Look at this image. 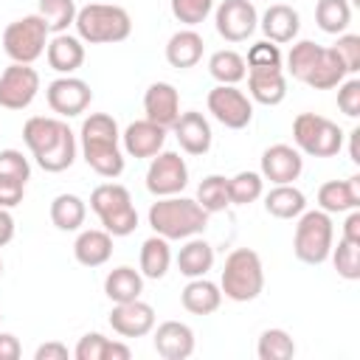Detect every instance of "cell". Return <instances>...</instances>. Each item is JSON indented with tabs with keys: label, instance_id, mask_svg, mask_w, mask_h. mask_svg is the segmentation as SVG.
Returning a JSON list of instances; mask_svg holds the SVG:
<instances>
[{
	"label": "cell",
	"instance_id": "1",
	"mask_svg": "<svg viewBox=\"0 0 360 360\" xmlns=\"http://www.w3.org/2000/svg\"><path fill=\"white\" fill-rule=\"evenodd\" d=\"M22 141L42 172H65L76 160V135L62 118L31 115L22 127Z\"/></svg>",
	"mask_w": 360,
	"mask_h": 360
},
{
	"label": "cell",
	"instance_id": "2",
	"mask_svg": "<svg viewBox=\"0 0 360 360\" xmlns=\"http://www.w3.org/2000/svg\"><path fill=\"white\" fill-rule=\"evenodd\" d=\"M79 138H82V158L96 174L115 180L124 172L121 132L110 112H90L82 121Z\"/></svg>",
	"mask_w": 360,
	"mask_h": 360
},
{
	"label": "cell",
	"instance_id": "3",
	"mask_svg": "<svg viewBox=\"0 0 360 360\" xmlns=\"http://www.w3.org/2000/svg\"><path fill=\"white\" fill-rule=\"evenodd\" d=\"M208 211L197 202V200H188V197H158L152 205H149V228L163 236V239H191V236H200L205 228H208Z\"/></svg>",
	"mask_w": 360,
	"mask_h": 360
},
{
	"label": "cell",
	"instance_id": "4",
	"mask_svg": "<svg viewBox=\"0 0 360 360\" xmlns=\"http://www.w3.org/2000/svg\"><path fill=\"white\" fill-rule=\"evenodd\" d=\"M76 37L90 45L124 42L132 34V17L115 3H87L76 11Z\"/></svg>",
	"mask_w": 360,
	"mask_h": 360
},
{
	"label": "cell",
	"instance_id": "5",
	"mask_svg": "<svg viewBox=\"0 0 360 360\" xmlns=\"http://www.w3.org/2000/svg\"><path fill=\"white\" fill-rule=\"evenodd\" d=\"M219 290L225 298L245 304L259 298V292L264 290V267L256 250L250 248H236L228 253L222 276H219Z\"/></svg>",
	"mask_w": 360,
	"mask_h": 360
},
{
	"label": "cell",
	"instance_id": "6",
	"mask_svg": "<svg viewBox=\"0 0 360 360\" xmlns=\"http://www.w3.org/2000/svg\"><path fill=\"white\" fill-rule=\"evenodd\" d=\"M90 208L98 217L101 228L112 236H129L138 228V211L129 197V188L121 183H101L90 194Z\"/></svg>",
	"mask_w": 360,
	"mask_h": 360
},
{
	"label": "cell",
	"instance_id": "7",
	"mask_svg": "<svg viewBox=\"0 0 360 360\" xmlns=\"http://www.w3.org/2000/svg\"><path fill=\"white\" fill-rule=\"evenodd\" d=\"M335 245V225L332 214L315 208V211H301L298 225L292 233V253L304 264H323L332 253Z\"/></svg>",
	"mask_w": 360,
	"mask_h": 360
},
{
	"label": "cell",
	"instance_id": "8",
	"mask_svg": "<svg viewBox=\"0 0 360 360\" xmlns=\"http://www.w3.org/2000/svg\"><path fill=\"white\" fill-rule=\"evenodd\" d=\"M343 129L318 112H298L292 121L295 149L309 158H335L343 149Z\"/></svg>",
	"mask_w": 360,
	"mask_h": 360
},
{
	"label": "cell",
	"instance_id": "9",
	"mask_svg": "<svg viewBox=\"0 0 360 360\" xmlns=\"http://www.w3.org/2000/svg\"><path fill=\"white\" fill-rule=\"evenodd\" d=\"M48 25L39 14H25L14 22L6 25L3 31V51L11 62L20 65H34L45 48H48Z\"/></svg>",
	"mask_w": 360,
	"mask_h": 360
},
{
	"label": "cell",
	"instance_id": "10",
	"mask_svg": "<svg viewBox=\"0 0 360 360\" xmlns=\"http://www.w3.org/2000/svg\"><path fill=\"white\" fill-rule=\"evenodd\" d=\"M208 112L228 129H245L253 121V101L236 84H217L208 98Z\"/></svg>",
	"mask_w": 360,
	"mask_h": 360
},
{
	"label": "cell",
	"instance_id": "11",
	"mask_svg": "<svg viewBox=\"0 0 360 360\" xmlns=\"http://www.w3.org/2000/svg\"><path fill=\"white\" fill-rule=\"evenodd\" d=\"M188 186V166L180 152H158L146 169V191L155 197L180 194Z\"/></svg>",
	"mask_w": 360,
	"mask_h": 360
},
{
	"label": "cell",
	"instance_id": "12",
	"mask_svg": "<svg viewBox=\"0 0 360 360\" xmlns=\"http://www.w3.org/2000/svg\"><path fill=\"white\" fill-rule=\"evenodd\" d=\"M217 34L225 42H245L259 28V14L250 0H222L214 11Z\"/></svg>",
	"mask_w": 360,
	"mask_h": 360
},
{
	"label": "cell",
	"instance_id": "13",
	"mask_svg": "<svg viewBox=\"0 0 360 360\" xmlns=\"http://www.w3.org/2000/svg\"><path fill=\"white\" fill-rule=\"evenodd\" d=\"M39 93V73L31 65L11 62L0 73V107L3 110H25Z\"/></svg>",
	"mask_w": 360,
	"mask_h": 360
},
{
	"label": "cell",
	"instance_id": "14",
	"mask_svg": "<svg viewBox=\"0 0 360 360\" xmlns=\"http://www.w3.org/2000/svg\"><path fill=\"white\" fill-rule=\"evenodd\" d=\"M45 98H48V107L59 115V118H76L82 115L90 101H93V90L84 79L79 76H59L48 84L45 90Z\"/></svg>",
	"mask_w": 360,
	"mask_h": 360
},
{
	"label": "cell",
	"instance_id": "15",
	"mask_svg": "<svg viewBox=\"0 0 360 360\" xmlns=\"http://www.w3.org/2000/svg\"><path fill=\"white\" fill-rule=\"evenodd\" d=\"M304 172V158L295 146L290 143H273L262 152V177L270 180L273 186L278 183H292Z\"/></svg>",
	"mask_w": 360,
	"mask_h": 360
},
{
	"label": "cell",
	"instance_id": "16",
	"mask_svg": "<svg viewBox=\"0 0 360 360\" xmlns=\"http://www.w3.org/2000/svg\"><path fill=\"white\" fill-rule=\"evenodd\" d=\"M110 326L121 338H143L155 329V309L141 298L115 304L110 312Z\"/></svg>",
	"mask_w": 360,
	"mask_h": 360
},
{
	"label": "cell",
	"instance_id": "17",
	"mask_svg": "<svg viewBox=\"0 0 360 360\" xmlns=\"http://www.w3.org/2000/svg\"><path fill=\"white\" fill-rule=\"evenodd\" d=\"M166 127L149 121V118H141V121H132L124 132H121V143H124V152L129 158H155L163 143H166Z\"/></svg>",
	"mask_w": 360,
	"mask_h": 360
},
{
	"label": "cell",
	"instance_id": "18",
	"mask_svg": "<svg viewBox=\"0 0 360 360\" xmlns=\"http://www.w3.org/2000/svg\"><path fill=\"white\" fill-rule=\"evenodd\" d=\"M172 129H174V138L186 155H205L211 149L214 132H211V124L202 112H197V110L180 112L177 121L172 124Z\"/></svg>",
	"mask_w": 360,
	"mask_h": 360
},
{
	"label": "cell",
	"instance_id": "19",
	"mask_svg": "<svg viewBox=\"0 0 360 360\" xmlns=\"http://www.w3.org/2000/svg\"><path fill=\"white\" fill-rule=\"evenodd\" d=\"M155 352L163 357V360H186L194 354V329L183 321H163L158 329H155Z\"/></svg>",
	"mask_w": 360,
	"mask_h": 360
},
{
	"label": "cell",
	"instance_id": "20",
	"mask_svg": "<svg viewBox=\"0 0 360 360\" xmlns=\"http://www.w3.org/2000/svg\"><path fill=\"white\" fill-rule=\"evenodd\" d=\"M143 112L149 121L172 129V124L180 115V93L169 82H152L143 93Z\"/></svg>",
	"mask_w": 360,
	"mask_h": 360
},
{
	"label": "cell",
	"instance_id": "21",
	"mask_svg": "<svg viewBox=\"0 0 360 360\" xmlns=\"http://www.w3.org/2000/svg\"><path fill=\"white\" fill-rule=\"evenodd\" d=\"M248 93L250 101L264 104V107H276L284 101L287 96V79L281 68H253L248 70Z\"/></svg>",
	"mask_w": 360,
	"mask_h": 360
},
{
	"label": "cell",
	"instance_id": "22",
	"mask_svg": "<svg viewBox=\"0 0 360 360\" xmlns=\"http://www.w3.org/2000/svg\"><path fill=\"white\" fill-rule=\"evenodd\" d=\"M259 28L264 34V39L276 42V45H284V42H292L298 37V28H301V17L292 6L287 3H273L262 20H259Z\"/></svg>",
	"mask_w": 360,
	"mask_h": 360
},
{
	"label": "cell",
	"instance_id": "23",
	"mask_svg": "<svg viewBox=\"0 0 360 360\" xmlns=\"http://www.w3.org/2000/svg\"><path fill=\"white\" fill-rule=\"evenodd\" d=\"M45 59L56 73L70 76L84 65V42L79 37L68 34V31L65 34H53V39H48Z\"/></svg>",
	"mask_w": 360,
	"mask_h": 360
},
{
	"label": "cell",
	"instance_id": "24",
	"mask_svg": "<svg viewBox=\"0 0 360 360\" xmlns=\"http://www.w3.org/2000/svg\"><path fill=\"white\" fill-rule=\"evenodd\" d=\"M318 208L326 214H346L352 208H360V177L349 180H329L318 188Z\"/></svg>",
	"mask_w": 360,
	"mask_h": 360
},
{
	"label": "cell",
	"instance_id": "25",
	"mask_svg": "<svg viewBox=\"0 0 360 360\" xmlns=\"http://www.w3.org/2000/svg\"><path fill=\"white\" fill-rule=\"evenodd\" d=\"M73 256L84 267H101L112 256V233L104 228H87L73 242Z\"/></svg>",
	"mask_w": 360,
	"mask_h": 360
},
{
	"label": "cell",
	"instance_id": "26",
	"mask_svg": "<svg viewBox=\"0 0 360 360\" xmlns=\"http://www.w3.org/2000/svg\"><path fill=\"white\" fill-rule=\"evenodd\" d=\"M180 304L191 315H214L219 309V304H222V290H219V284H214L205 276H200V278H191L183 287Z\"/></svg>",
	"mask_w": 360,
	"mask_h": 360
},
{
	"label": "cell",
	"instance_id": "27",
	"mask_svg": "<svg viewBox=\"0 0 360 360\" xmlns=\"http://www.w3.org/2000/svg\"><path fill=\"white\" fill-rule=\"evenodd\" d=\"M202 48H205V42L194 28L174 31L166 42V62L177 70H188L202 59Z\"/></svg>",
	"mask_w": 360,
	"mask_h": 360
},
{
	"label": "cell",
	"instance_id": "28",
	"mask_svg": "<svg viewBox=\"0 0 360 360\" xmlns=\"http://www.w3.org/2000/svg\"><path fill=\"white\" fill-rule=\"evenodd\" d=\"M264 211L276 219H295L301 211H307V197L292 183H278L264 194Z\"/></svg>",
	"mask_w": 360,
	"mask_h": 360
},
{
	"label": "cell",
	"instance_id": "29",
	"mask_svg": "<svg viewBox=\"0 0 360 360\" xmlns=\"http://www.w3.org/2000/svg\"><path fill=\"white\" fill-rule=\"evenodd\" d=\"M141 292H143V276H141V270H135L129 264H121V267L110 270L107 278H104V295L112 304L135 301V298H141Z\"/></svg>",
	"mask_w": 360,
	"mask_h": 360
},
{
	"label": "cell",
	"instance_id": "30",
	"mask_svg": "<svg viewBox=\"0 0 360 360\" xmlns=\"http://www.w3.org/2000/svg\"><path fill=\"white\" fill-rule=\"evenodd\" d=\"M211 267H214V248H211L205 239H200V236L186 239V245H183L180 253H177V270H180L186 278H200V276H205Z\"/></svg>",
	"mask_w": 360,
	"mask_h": 360
},
{
	"label": "cell",
	"instance_id": "31",
	"mask_svg": "<svg viewBox=\"0 0 360 360\" xmlns=\"http://www.w3.org/2000/svg\"><path fill=\"white\" fill-rule=\"evenodd\" d=\"M141 276L143 278H163L166 273H169V267H172V248H169V239H163V236H149V239H143V245H141Z\"/></svg>",
	"mask_w": 360,
	"mask_h": 360
},
{
	"label": "cell",
	"instance_id": "32",
	"mask_svg": "<svg viewBox=\"0 0 360 360\" xmlns=\"http://www.w3.org/2000/svg\"><path fill=\"white\" fill-rule=\"evenodd\" d=\"M346 76H349V73H346L340 56L335 53V48H323L321 56H318V62H315V68H312L309 76L304 79V84H309L312 90H332V87H338Z\"/></svg>",
	"mask_w": 360,
	"mask_h": 360
},
{
	"label": "cell",
	"instance_id": "33",
	"mask_svg": "<svg viewBox=\"0 0 360 360\" xmlns=\"http://www.w3.org/2000/svg\"><path fill=\"white\" fill-rule=\"evenodd\" d=\"M84 217H87V205L79 194H56L53 202H51V222L59 228V231H79L84 225Z\"/></svg>",
	"mask_w": 360,
	"mask_h": 360
},
{
	"label": "cell",
	"instance_id": "34",
	"mask_svg": "<svg viewBox=\"0 0 360 360\" xmlns=\"http://www.w3.org/2000/svg\"><path fill=\"white\" fill-rule=\"evenodd\" d=\"M208 73L217 79V84H239L248 76V65H245V56L242 53H236L231 48H222V51H214L211 53Z\"/></svg>",
	"mask_w": 360,
	"mask_h": 360
},
{
	"label": "cell",
	"instance_id": "35",
	"mask_svg": "<svg viewBox=\"0 0 360 360\" xmlns=\"http://www.w3.org/2000/svg\"><path fill=\"white\" fill-rule=\"evenodd\" d=\"M315 22L323 34H346L352 22V6L349 0H318L315 6Z\"/></svg>",
	"mask_w": 360,
	"mask_h": 360
},
{
	"label": "cell",
	"instance_id": "36",
	"mask_svg": "<svg viewBox=\"0 0 360 360\" xmlns=\"http://www.w3.org/2000/svg\"><path fill=\"white\" fill-rule=\"evenodd\" d=\"M197 202L208 211V214H219L231 205V191H228V177L222 174H208L200 186H197Z\"/></svg>",
	"mask_w": 360,
	"mask_h": 360
},
{
	"label": "cell",
	"instance_id": "37",
	"mask_svg": "<svg viewBox=\"0 0 360 360\" xmlns=\"http://www.w3.org/2000/svg\"><path fill=\"white\" fill-rule=\"evenodd\" d=\"M76 0H39V17L51 34H65L76 22Z\"/></svg>",
	"mask_w": 360,
	"mask_h": 360
},
{
	"label": "cell",
	"instance_id": "38",
	"mask_svg": "<svg viewBox=\"0 0 360 360\" xmlns=\"http://www.w3.org/2000/svg\"><path fill=\"white\" fill-rule=\"evenodd\" d=\"M321 51H323V45H318V42H312V39H298V42L290 48V53H287V73H290L292 79L304 82V79L309 76V70L315 68Z\"/></svg>",
	"mask_w": 360,
	"mask_h": 360
},
{
	"label": "cell",
	"instance_id": "39",
	"mask_svg": "<svg viewBox=\"0 0 360 360\" xmlns=\"http://www.w3.org/2000/svg\"><path fill=\"white\" fill-rule=\"evenodd\" d=\"M231 205H250L264 194V177L259 172H239L228 177Z\"/></svg>",
	"mask_w": 360,
	"mask_h": 360
},
{
	"label": "cell",
	"instance_id": "40",
	"mask_svg": "<svg viewBox=\"0 0 360 360\" xmlns=\"http://www.w3.org/2000/svg\"><path fill=\"white\" fill-rule=\"evenodd\" d=\"M256 354H259V360H290L295 354V343H292L290 332H284V329H264L259 335Z\"/></svg>",
	"mask_w": 360,
	"mask_h": 360
},
{
	"label": "cell",
	"instance_id": "41",
	"mask_svg": "<svg viewBox=\"0 0 360 360\" xmlns=\"http://www.w3.org/2000/svg\"><path fill=\"white\" fill-rule=\"evenodd\" d=\"M332 264L338 270L340 278L346 281H357L360 278V242H352L346 236L338 239V248L332 245Z\"/></svg>",
	"mask_w": 360,
	"mask_h": 360
},
{
	"label": "cell",
	"instance_id": "42",
	"mask_svg": "<svg viewBox=\"0 0 360 360\" xmlns=\"http://www.w3.org/2000/svg\"><path fill=\"white\" fill-rule=\"evenodd\" d=\"M214 3L217 0H169V8L177 22H183L186 28H194L214 11Z\"/></svg>",
	"mask_w": 360,
	"mask_h": 360
},
{
	"label": "cell",
	"instance_id": "43",
	"mask_svg": "<svg viewBox=\"0 0 360 360\" xmlns=\"http://www.w3.org/2000/svg\"><path fill=\"white\" fill-rule=\"evenodd\" d=\"M281 62H284V59H281V51H278V45L270 42V39L253 42L250 51H248V59H245L248 70H253V68H281Z\"/></svg>",
	"mask_w": 360,
	"mask_h": 360
},
{
	"label": "cell",
	"instance_id": "44",
	"mask_svg": "<svg viewBox=\"0 0 360 360\" xmlns=\"http://www.w3.org/2000/svg\"><path fill=\"white\" fill-rule=\"evenodd\" d=\"M332 48L340 56L346 73L354 76L360 70V34H338V42Z\"/></svg>",
	"mask_w": 360,
	"mask_h": 360
},
{
	"label": "cell",
	"instance_id": "45",
	"mask_svg": "<svg viewBox=\"0 0 360 360\" xmlns=\"http://www.w3.org/2000/svg\"><path fill=\"white\" fill-rule=\"evenodd\" d=\"M107 346H110V338H104L101 332H87L79 338L73 357L76 360H107Z\"/></svg>",
	"mask_w": 360,
	"mask_h": 360
},
{
	"label": "cell",
	"instance_id": "46",
	"mask_svg": "<svg viewBox=\"0 0 360 360\" xmlns=\"http://www.w3.org/2000/svg\"><path fill=\"white\" fill-rule=\"evenodd\" d=\"M338 107L349 118H357L360 115V79L357 76L343 79L338 84Z\"/></svg>",
	"mask_w": 360,
	"mask_h": 360
},
{
	"label": "cell",
	"instance_id": "47",
	"mask_svg": "<svg viewBox=\"0 0 360 360\" xmlns=\"http://www.w3.org/2000/svg\"><path fill=\"white\" fill-rule=\"evenodd\" d=\"M0 172L17 177L22 183L31 180V163L20 149H0Z\"/></svg>",
	"mask_w": 360,
	"mask_h": 360
},
{
	"label": "cell",
	"instance_id": "48",
	"mask_svg": "<svg viewBox=\"0 0 360 360\" xmlns=\"http://www.w3.org/2000/svg\"><path fill=\"white\" fill-rule=\"evenodd\" d=\"M25 197V183L0 172V208H14Z\"/></svg>",
	"mask_w": 360,
	"mask_h": 360
},
{
	"label": "cell",
	"instance_id": "49",
	"mask_svg": "<svg viewBox=\"0 0 360 360\" xmlns=\"http://www.w3.org/2000/svg\"><path fill=\"white\" fill-rule=\"evenodd\" d=\"M68 357H70V352L59 340H48L42 346H37V352H34V360H68Z\"/></svg>",
	"mask_w": 360,
	"mask_h": 360
},
{
	"label": "cell",
	"instance_id": "50",
	"mask_svg": "<svg viewBox=\"0 0 360 360\" xmlns=\"http://www.w3.org/2000/svg\"><path fill=\"white\" fill-rule=\"evenodd\" d=\"M20 354H22V346H20L17 335L0 332V360H17Z\"/></svg>",
	"mask_w": 360,
	"mask_h": 360
},
{
	"label": "cell",
	"instance_id": "51",
	"mask_svg": "<svg viewBox=\"0 0 360 360\" xmlns=\"http://www.w3.org/2000/svg\"><path fill=\"white\" fill-rule=\"evenodd\" d=\"M346 222H343V236L352 239V242H360V208H352L346 211Z\"/></svg>",
	"mask_w": 360,
	"mask_h": 360
},
{
	"label": "cell",
	"instance_id": "52",
	"mask_svg": "<svg viewBox=\"0 0 360 360\" xmlns=\"http://www.w3.org/2000/svg\"><path fill=\"white\" fill-rule=\"evenodd\" d=\"M14 239V217L8 214V208H0V248L8 245Z\"/></svg>",
	"mask_w": 360,
	"mask_h": 360
},
{
	"label": "cell",
	"instance_id": "53",
	"mask_svg": "<svg viewBox=\"0 0 360 360\" xmlns=\"http://www.w3.org/2000/svg\"><path fill=\"white\" fill-rule=\"evenodd\" d=\"M357 141H360V127H354V129L349 132V158H352L354 163H360V149H357Z\"/></svg>",
	"mask_w": 360,
	"mask_h": 360
},
{
	"label": "cell",
	"instance_id": "54",
	"mask_svg": "<svg viewBox=\"0 0 360 360\" xmlns=\"http://www.w3.org/2000/svg\"><path fill=\"white\" fill-rule=\"evenodd\" d=\"M0 276H3V259H0Z\"/></svg>",
	"mask_w": 360,
	"mask_h": 360
},
{
	"label": "cell",
	"instance_id": "55",
	"mask_svg": "<svg viewBox=\"0 0 360 360\" xmlns=\"http://www.w3.org/2000/svg\"><path fill=\"white\" fill-rule=\"evenodd\" d=\"M0 323H3V312H0Z\"/></svg>",
	"mask_w": 360,
	"mask_h": 360
}]
</instances>
